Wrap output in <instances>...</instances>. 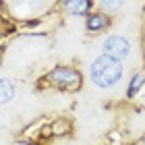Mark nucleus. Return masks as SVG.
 Returning a JSON list of instances; mask_svg holds the SVG:
<instances>
[{"instance_id":"f257e3e1","label":"nucleus","mask_w":145,"mask_h":145,"mask_svg":"<svg viewBox=\"0 0 145 145\" xmlns=\"http://www.w3.org/2000/svg\"><path fill=\"white\" fill-rule=\"evenodd\" d=\"M122 72H124L122 62L112 60V58H106V56H100L89 67V79L95 87L108 89V87H114L122 79Z\"/></svg>"},{"instance_id":"39448f33","label":"nucleus","mask_w":145,"mask_h":145,"mask_svg":"<svg viewBox=\"0 0 145 145\" xmlns=\"http://www.w3.org/2000/svg\"><path fill=\"white\" fill-rule=\"evenodd\" d=\"M15 97V81L10 79H0V106L8 104Z\"/></svg>"},{"instance_id":"f03ea898","label":"nucleus","mask_w":145,"mask_h":145,"mask_svg":"<svg viewBox=\"0 0 145 145\" xmlns=\"http://www.w3.org/2000/svg\"><path fill=\"white\" fill-rule=\"evenodd\" d=\"M129 54H131V44H129L127 37H122V35H108V37H104V42H102V56L122 62L124 58H129Z\"/></svg>"},{"instance_id":"0eeeda50","label":"nucleus","mask_w":145,"mask_h":145,"mask_svg":"<svg viewBox=\"0 0 145 145\" xmlns=\"http://www.w3.org/2000/svg\"><path fill=\"white\" fill-rule=\"evenodd\" d=\"M143 81H145V77L141 75V72L133 77V81H131V85H129V97H135L137 95V91L143 87Z\"/></svg>"},{"instance_id":"20e7f679","label":"nucleus","mask_w":145,"mask_h":145,"mask_svg":"<svg viewBox=\"0 0 145 145\" xmlns=\"http://www.w3.org/2000/svg\"><path fill=\"white\" fill-rule=\"evenodd\" d=\"M108 25H110V19H108V15H104V12H95V15L87 17V29L91 33H97V31L106 29Z\"/></svg>"},{"instance_id":"7ed1b4c3","label":"nucleus","mask_w":145,"mask_h":145,"mask_svg":"<svg viewBox=\"0 0 145 145\" xmlns=\"http://www.w3.org/2000/svg\"><path fill=\"white\" fill-rule=\"evenodd\" d=\"M50 81L60 85V87H79L81 75H79V71L71 69V67H56L50 72Z\"/></svg>"},{"instance_id":"423d86ee","label":"nucleus","mask_w":145,"mask_h":145,"mask_svg":"<svg viewBox=\"0 0 145 145\" xmlns=\"http://www.w3.org/2000/svg\"><path fill=\"white\" fill-rule=\"evenodd\" d=\"M64 8H67L71 15H87V10L91 8V2L87 0H75V2H64Z\"/></svg>"}]
</instances>
